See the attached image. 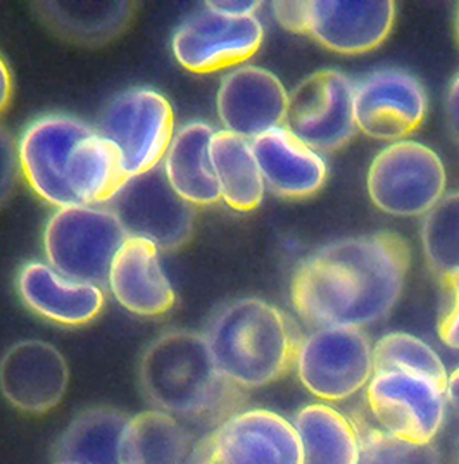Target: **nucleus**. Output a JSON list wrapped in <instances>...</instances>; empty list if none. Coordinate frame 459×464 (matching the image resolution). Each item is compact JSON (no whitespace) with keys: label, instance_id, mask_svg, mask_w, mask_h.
<instances>
[{"label":"nucleus","instance_id":"1","mask_svg":"<svg viewBox=\"0 0 459 464\" xmlns=\"http://www.w3.org/2000/svg\"><path fill=\"white\" fill-rule=\"evenodd\" d=\"M411 249L399 233L376 232L336 240L302 259L290 280V301L311 328H363L397 304Z\"/></svg>","mask_w":459,"mask_h":464},{"label":"nucleus","instance_id":"2","mask_svg":"<svg viewBox=\"0 0 459 464\" xmlns=\"http://www.w3.org/2000/svg\"><path fill=\"white\" fill-rule=\"evenodd\" d=\"M139 380L154 410L214 429L246 401L244 389L218 370L206 337L189 330H170L152 340L142 354Z\"/></svg>","mask_w":459,"mask_h":464},{"label":"nucleus","instance_id":"3","mask_svg":"<svg viewBox=\"0 0 459 464\" xmlns=\"http://www.w3.org/2000/svg\"><path fill=\"white\" fill-rule=\"evenodd\" d=\"M204 337L221 375L240 389H259L290 373L306 339L283 311L258 297L223 305Z\"/></svg>","mask_w":459,"mask_h":464},{"label":"nucleus","instance_id":"4","mask_svg":"<svg viewBox=\"0 0 459 464\" xmlns=\"http://www.w3.org/2000/svg\"><path fill=\"white\" fill-rule=\"evenodd\" d=\"M273 14L285 30L311 36L337 54H366L380 47L394 26L392 0H282Z\"/></svg>","mask_w":459,"mask_h":464},{"label":"nucleus","instance_id":"5","mask_svg":"<svg viewBox=\"0 0 459 464\" xmlns=\"http://www.w3.org/2000/svg\"><path fill=\"white\" fill-rule=\"evenodd\" d=\"M128 240L118 218L97 206L57 209L44 230L47 263L76 282L104 285Z\"/></svg>","mask_w":459,"mask_h":464},{"label":"nucleus","instance_id":"6","mask_svg":"<svg viewBox=\"0 0 459 464\" xmlns=\"http://www.w3.org/2000/svg\"><path fill=\"white\" fill-rule=\"evenodd\" d=\"M97 131L118 150L124 175L132 179L164 161L175 137V114L158 90L128 89L109 102Z\"/></svg>","mask_w":459,"mask_h":464},{"label":"nucleus","instance_id":"7","mask_svg":"<svg viewBox=\"0 0 459 464\" xmlns=\"http://www.w3.org/2000/svg\"><path fill=\"white\" fill-rule=\"evenodd\" d=\"M441 158L424 143L399 140L382 149L368 169V196L384 213L397 218L426 215L445 190Z\"/></svg>","mask_w":459,"mask_h":464},{"label":"nucleus","instance_id":"8","mask_svg":"<svg viewBox=\"0 0 459 464\" xmlns=\"http://www.w3.org/2000/svg\"><path fill=\"white\" fill-rule=\"evenodd\" d=\"M128 238H139L158 250L181 249L195 230V208L173 190L162 168L126 179L109 200Z\"/></svg>","mask_w":459,"mask_h":464},{"label":"nucleus","instance_id":"9","mask_svg":"<svg viewBox=\"0 0 459 464\" xmlns=\"http://www.w3.org/2000/svg\"><path fill=\"white\" fill-rule=\"evenodd\" d=\"M296 370L300 383L321 401H346L368 385L373 347L363 328L328 326L315 330L300 347Z\"/></svg>","mask_w":459,"mask_h":464},{"label":"nucleus","instance_id":"10","mask_svg":"<svg viewBox=\"0 0 459 464\" xmlns=\"http://www.w3.org/2000/svg\"><path fill=\"white\" fill-rule=\"evenodd\" d=\"M285 128L317 152H334L357 133L354 118V83L337 70H321L304 78L288 93Z\"/></svg>","mask_w":459,"mask_h":464},{"label":"nucleus","instance_id":"11","mask_svg":"<svg viewBox=\"0 0 459 464\" xmlns=\"http://www.w3.org/2000/svg\"><path fill=\"white\" fill-rule=\"evenodd\" d=\"M263 40L265 28L258 16L231 18L206 7L178 26L171 49L181 68L210 74L246 63Z\"/></svg>","mask_w":459,"mask_h":464},{"label":"nucleus","instance_id":"12","mask_svg":"<svg viewBox=\"0 0 459 464\" xmlns=\"http://www.w3.org/2000/svg\"><path fill=\"white\" fill-rule=\"evenodd\" d=\"M366 404L378 427L411 444H432L439 433L447 397L425 378L380 373L366 385Z\"/></svg>","mask_w":459,"mask_h":464},{"label":"nucleus","instance_id":"13","mask_svg":"<svg viewBox=\"0 0 459 464\" xmlns=\"http://www.w3.org/2000/svg\"><path fill=\"white\" fill-rule=\"evenodd\" d=\"M197 449L214 464H302L294 425L268 410L239 411Z\"/></svg>","mask_w":459,"mask_h":464},{"label":"nucleus","instance_id":"14","mask_svg":"<svg viewBox=\"0 0 459 464\" xmlns=\"http://www.w3.org/2000/svg\"><path fill=\"white\" fill-rule=\"evenodd\" d=\"M428 97L422 82L399 68H384L354 85L357 131L376 140H403L425 121Z\"/></svg>","mask_w":459,"mask_h":464},{"label":"nucleus","instance_id":"15","mask_svg":"<svg viewBox=\"0 0 459 464\" xmlns=\"http://www.w3.org/2000/svg\"><path fill=\"white\" fill-rule=\"evenodd\" d=\"M92 130L85 121L49 114L28 126L18 143L21 173L36 196L57 209L74 206L66 173L76 143Z\"/></svg>","mask_w":459,"mask_h":464},{"label":"nucleus","instance_id":"16","mask_svg":"<svg viewBox=\"0 0 459 464\" xmlns=\"http://www.w3.org/2000/svg\"><path fill=\"white\" fill-rule=\"evenodd\" d=\"M70 385L66 357L45 340H19L0 359V392L28 414L53 411Z\"/></svg>","mask_w":459,"mask_h":464},{"label":"nucleus","instance_id":"17","mask_svg":"<svg viewBox=\"0 0 459 464\" xmlns=\"http://www.w3.org/2000/svg\"><path fill=\"white\" fill-rule=\"evenodd\" d=\"M216 108L225 131L252 142L285 125L288 92L277 74L244 64L223 76Z\"/></svg>","mask_w":459,"mask_h":464},{"label":"nucleus","instance_id":"18","mask_svg":"<svg viewBox=\"0 0 459 464\" xmlns=\"http://www.w3.org/2000/svg\"><path fill=\"white\" fill-rule=\"evenodd\" d=\"M19 299L34 314L61 326H83L104 309L103 286L76 282L42 261L26 263L16 278Z\"/></svg>","mask_w":459,"mask_h":464},{"label":"nucleus","instance_id":"19","mask_svg":"<svg viewBox=\"0 0 459 464\" xmlns=\"http://www.w3.org/2000/svg\"><path fill=\"white\" fill-rule=\"evenodd\" d=\"M107 285L118 304L137 316H162L177 303L175 288L161 265L160 250L139 238H128L118 252Z\"/></svg>","mask_w":459,"mask_h":464},{"label":"nucleus","instance_id":"20","mask_svg":"<svg viewBox=\"0 0 459 464\" xmlns=\"http://www.w3.org/2000/svg\"><path fill=\"white\" fill-rule=\"evenodd\" d=\"M250 145L265 187L275 196L302 200L325 185L328 169L321 156L285 126L268 131Z\"/></svg>","mask_w":459,"mask_h":464},{"label":"nucleus","instance_id":"21","mask_svg":"<svg viewBox=\"0 0 459 464\" xmlns=\"http://www.w3.org/2000/svg\"><path fill=\"white\" fill-rule=\"evenodd\" d=\"M214 133L212 126L202 121L181 126L162 161L164 175L173 190L194 208L221 200L211 156Z\"/></svg>","mask_w":459,"mask_h":464},{"label":"nucleus","instance_id":"22","mask_svg":"<svg viewBox=\"0 0 459 464\" xmlns=\"http://www.w3.org/2000/svg\"><path fill=\"white\" fill-rule=\"evenodd\" d=\"M130 416L99 406L82 411L54 446L53 464H120V444Z\"/></svg>","mask_w":459,"mask_h":464},{"label":"nucleus","instance_id":"23","mask_svg":"<svg viewBox=\"0 0 459 464\" xmlns=\"http://www.w3.org/2000/svg\"><path fill=\"white\" fill-rule=\"evenodd\" d=\"M38 16L71 42L101 45L122 35L135 14L133 2H38Z\"/></svg>","mask_w":459,"mask_h":464},{"label":"nucleus","instance_id":"24","mask_svg":"<svg viewBox=\"0 0 459 464\" xmlns=\"http://www.w3.org/2000/svg\"><path fill=\"white\" fill-rule=\"evenodd\" d=\"M192 435L177 418L149 410L130 416L120 444V464H189Z\"/></svg>","mask_w":459,"mask_h":464},{"label":"nucleus","instance_id":"25","mask_svg":"<svg viewBox=\"0 0 459 464\" xmlns=\"http://www.w3.org/2000/svg\"><path fill=\"white\" fill-rule=\"evenodd\" d=\"M126 179L118 150L92 128L73 149L68 164L66 181L74 206L106 204Z\"/></svg>","mask_w":459,"mask_h":464},{"label":"nucleus","instance_id":"26","mask_svg":"<svg viewBox=\"0 0 459 464\" xmlns=\"http://www.w3.org/2000/svg\"><path fill=\"white\" fill-rule=\"evenodd\" d=\"M302 464H357L359 433L353 420L327 404H309L296 414Z\"/></svg>","mask_w":459,"mask_h":464},{"label":"nucleus","instance_id":"27","mask_svg":"<svg viewBox=\"0 0 459 464\" xmlns=\"http://www.w3.org/2000/svg\"><path fill=\"white\" fill-rule=\"evenodd\" d=\"M211 156L221 200L239 213L258 209L266 187L250 142L225 130L216 131Z\"/></svg>","mask_w":459,"mask_h":464},{"label":"nucleus","instance_id":"28","mask_svg":"<svg viewBox=\"0 0 459 464\" xmlns=\"http://www.w3.org/2000/svg\"><path fill=\"white\" fill-rule=\"evenodd\" d=\"M401 373L425 378L447 391V370L439 354L424 340L396 332L387 334L373 347V375Z\"/></svg>","mask_w":459,"mask_h":464},{"label":"nucleus","instance_id":"29","mask_svg":"<svg viewBox=\"0 0 459 464\" xmlns=\"http://www.w3.org/2000/svg\"><path fill=\"white\" fill-rule=\"evenodd\" d=\"M422 244L426 263L437 275L459 269V192L442 197L425 215Z\"/></svg>","mask_w":459,"mask_h":464},{"label":"nucleus","instance_id":"30","mask_svg":"<svg viewBox=\"0 0 459 464\" xmlns=\"http://www.w3.org/2000/svg\"><path fill=\"white\" fill-rule=\"evenodd\" d=\"M354 425L361 446L357 464H441V456L432 444L399 440L380 427H371L361 418Z\"/></svg>","mask_w":459,"mask_h":464},{"label":"nucleus","instance_id":"31","mask_svg":"<svg viewBox=\"0 0 459 464\" xmlns=\"http://www.w3.org/2000/svg\"><path fill=\"white\" fill-rule=\"evenodd\" d=\"M439 339L459 351V269L439 275Z\"/></svg>","mask_w":459,"mask_h":464},{"label":"nucleus","instance_id":"32","mask_svg":"<svg viewBox=\"0 0 459 464\" xmlns=\"http://www.w3.org/2000/svg\"><path fill=\"white\" fill-rule=\"evenodd\" d=\"M21 164H19L18 145L15 139L0 126V209L15 194L18 185Z\"/></svg>","mask_w":459,"mask_h":464},{"label":"nucleus","instance_id":"33","mask_svg":"<svg viewBox=\"0 0 459 464\" xmlns=\"http://www.w3.org/2000/svg\"><path fill=\"white\" fill-rule=\"evenodd\" d=\"M263 4L258 0H211L206 2V7L212 11L231 16V18H244V16H256L258 9Z\"/></svg>","mask_w":459,"mask_h":464},{"label":"nucleus","instance_id":"34","mask_svg":"<svg viewBox=\"0 0 459 464\" xmlns=\"http://www.w3.org/2000/svg\"><path fill=\"white\" fill-rule=\"evenodd\" d=\"M445 116H447V125L451 130V135L459 145V76L453 80L449 92H447Z\"/></svg>","mask_w":459,"mask_h":464},{"label":"nucleus","instance_id":"35","mask_svg":"<svg viewBox=\"0 0 459 464\" xmlns=\"http://www.w3.org/2000/svg\"><path fill=\"white\" fill-rule=\"evenodd\" d=\"M13 95V78L5 61L0 55V114L7 109Z\"/></svg>","mask_w":459,"mask_h":464},{"label":"nucleus","instance_id":"36","mask_svg":"<svg viewBox=\"0 0 459 464\" xmlns=\"http://www.w3.org/2000/svg\"><path fill=\"white\" fill-rule=\"evenodd\" d=\"M445 397H447V402H449L459 414V368H456V370L449 375Z\"/></svg>","mask_w":459,"mask_h":464},{"label":"nucleus","instance_id":"37","mask_svg":"<svg viewBox=\"0 0 459 464\" xmlns=\"http://www.w3.org/2000/svg\"><path fill=\"white\" fill-rule=\"evenodd\" d=\"M456 28H458V40H459V13H458V24H456Z\"/></svg>","mask_w":459,"mask_h":464}]
</instances>
